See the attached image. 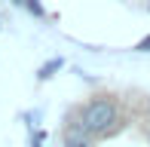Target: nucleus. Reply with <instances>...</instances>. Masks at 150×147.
I'll list each match as a JSON object with an SVG mask.
<instances>
[{"label":"nucleus","instance_id":"nucleus-1","mask_svg":"<svg viewBox=\"0 0 150 147\" xmlns=\"http://www.w3.org/2000/svg\"><path fill=\"white\" fill-rule=\"evenodd\" d=\"M77 126L86 132L89 138L95 135H113L120 129V104L113 98H92L86 107H80V119Z\"/></svg>","mask_w":150,"mask_h":147},{"label":"nucleus","instance_id":"nucleus-2","mask_svg":"<svg viewBox=\"0 0 150 147\" xmlns=\"http://www.w3.org/2000/svg\"><path fill=\"white\" fill-rule=\"evenodd\" d=\"M64 147H92V138L77 123H67L64 126Z\"/></svg>","mask_w":150,"mask_h":147},{"label":"nucleus","instance_id":"nucleus-3","mask_svg":"<svg viewBox=\"0 0 150 147\" xmlns=\"http://www.w3.org/2000/svg\"><path fill=\"white\" fill-rule=\"evenodd\" d=\"M64 68V58H49L46 64H40V71H37V80H49V77H55V74Z\"/></svg>","mask_w":150,"mask_h":147},{"label":"nucleus","instance_id":"nucleus-4","mask_svg":"<svg viewBox=\"0 0 150 147\" xmlns=\"http://www.w3.org/2000/svg\"><path fill=\"white\" fill-rule=\"evenodd\" d=\"M22 6L31 12V16H37V18L46 16V9H43V3H40V0H22Z\"/></svg>","mask_w":150,"mask_h":147},{"label":"nucleus","instance_id":"nucleus-5","mask_svg":"<svg viewBox=\"0 0 150 147\" xmlns=\"http://www.w3.org/2000/svg\"><path fill=\"white\" fill-rule=\"evenodd\" d=\"M135 52H150V34H147L144 40H138V43H135Z\"/></svg>","mask_w":150,"mask_h":147},{"label":"nucleus","instance_id":"nucleus-6","mask_svg":"<svg viewBox=\"0 0 150 147\" xmlns=\"http://www.w3.org/2000/svg\"><path fill=\"white\" fill-rule=\"evenodd\" d=\"M12 3H18V6H22V0H12Z\"/></svg>","mask_w":150,"mask_h":147},{"label":"nucleus","instance_id":"nucleus-7","mask_svg":"<svg viewBox=\"0 0 150 147\" xmlns=\"http://www.w3.org/2000/svg\"><path fill=\"white\" fill-rule=\"evenodd\" d=\"M147 113H150V101H147Z\"/></svg>","mask_w":150,"mask_h":147},{"label":"nucleus","instance_id":"nucleus-8","mask_svg":"<svg viewBox=\"0 0 150 147\" xmlns=\"http://www.w3.org/2000/svg\"><path fill=\"white\" fill-rule=\"evenodd\" d=\"M147 9H150V6H147Z\"/></svg>","mask_w":150,"mask_h":147}]
</instances>
